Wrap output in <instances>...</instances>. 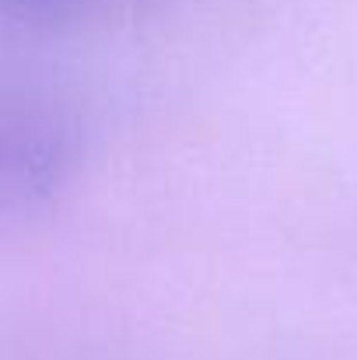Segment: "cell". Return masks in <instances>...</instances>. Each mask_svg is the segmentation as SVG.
<instances>
[{
	"instance_id": "7a4b0ae2",
	"label": "cell",
	"mask_w": 357,
	"mask_h": 360,
	"mask_svg": "<svg viewBox=\"0 0 357 360\" xmlns=\"http://www.w3.org/2000/svg\"><path fill=\"white\" fill-rule=\"evenodd\" d=\"M77 4L81 0H0V21H42Z\"/></svg>"
},
{
	"instance_id": "6da1fadb",
	"label": "cell",
	"mask_w": 357,
	"mask_h": 360,
	"mask_svg": "<svg viewBox=\"0 0 357 360\" xmlns=\"http://www.w3.org/2000/svg\"><path fill=\"white\" fill-rule=\"evenodd\" d=\"M84 129L56 102H0V228L53 207L81 175Z\"/></svg>"
}]
</instances>
